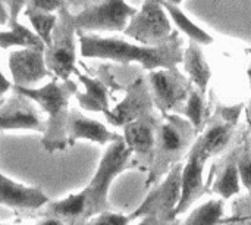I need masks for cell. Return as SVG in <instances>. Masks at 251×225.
Returning <instances> with one entry per match:
<instances>
[{
  "mask_svg": "<svg viewBox=\"0 0 251 225\" xmlns=\"http://www.w3.org/2000/svg\"><path fill=\"white\" fill-rule=\"evenodd\" d=\"M81 55L84 57L109 59L121 63H140L146 69H174L182 62V52L176 34L160 46H138L115 37L87 35L79 32Z\"/></svg>",
  "mask_w": 251,
  "mask_h": 225,
  "instance_id": "1",
  "label": "cell"
},
{
  "mask_svg": "<svg viewBox=\"0 0 251 225\" xmlns=\"http://www.w3.org/2000/svg\"><path fill=\"white\" fill-rule=\"evenodd\" d=\"M13 90L29 100L38 103L47 113L44 124V136L41 140L43 147L49 152L65 150L68 143V122H69V99L76 91V85L72 81L51 80L38 88L13 87Z\"/></svg>",
  "mask_w": 251,
  "mask_h": 225,
  "instance_id": "2",
  "label": "cell"
},
{
  "mask_svg": "<svg viewBox=\"0 0 251 225\" xmlns=\"http://www.w3.org/2000/svg\"><path fill=\"white\" fill-rule=\"evenodd\" d=\"M132 152L124 141V137L110 143L101 156L97 171L91 178L90 184L84 189L87 197V208L84 220L97 217L101 212H106L109 208L107 195L113 180L128 168Z\"/></svg>",
  "mask_w": 251,
  "mask_h": 225,
  "instance_id": "3",
  "label": "cell"
},
{
  "mask_svg": "<svg viewBox=\"0 0 251 225\" xmlns=\"http://www.w3.org/2000/svg\"><path fill=\"white\" fill-rule=\"evenodd\" d=\"M194 136L196 131L193 125L190 122H182L178 118H168V121L159 127L151 180L168 174L172 167L179 164V158L188 150Z\"/></svg>",
  "mask_w": 251,
  "mask_h": 225,
  "instance_id": "4",
  "label": "cell"
},
{
  "mask_svg": "<svg viewBox=\"0 0 251 225\" xmlns=\"http://www.w3.org/2000/svg\"><path fill=\"white\" fill-rule=\"evenodd\" d=\"M124 32L144 46H160L174 35L166 10L159 0H147L131 18Z\"/></svg>",
  "mask_w": 251,
  "mask_h": 225,
  "instance_id": "5",
  "label": "cell"
},
{
  "mask_svg": "<svg viewBox=\"0 0 251 225\" xmlns=\"http://www.w3.org/2000/svg\"><path fill=\"white\" fill-rule=\"evenodd\" d=\"M74 31L75 27L72 18L65 12V9L60 10L57 25L53 31L51 46L44 50L47 69L60 81H69L71 75L78 72L75 68L76 56Z\"/></svg>",
  "mask_w": 251,
  "mask_h": 225,
  "instance_id": "6",
  "label": "cell"
},
{
  "mask_svg": "<svg viewBox=\"0 0 251 225\" xmlns=\"http://www.w3.org/2000/svg\"><path fill=\"white\" fill-rule=\"evenodd\" d=\"M137 9L125 0H104L72 18L75 29L81 31H125Z\"/></svg>",
  "mask_w": 251,
  "mask_h": 225,
  "instance_id": "7",
  "label": "cell"
},
{
  "mask_svg": "<svg viewBox=\"0 0 251 225\" xmlns=\"http://www.w3.org/2000/svg\"><path fill=\"white\" fill-rule=\"evenodd\" d=\"M181 164L172 167L166 174V178L149 195L143 205L129 218L137 220L147 215H154L172 223L175 220V209L178 206L181 196Z\"/></svg>",
  "mask_w": 251,
  "mask_h": 225,
  "instance_id": "8",
  "label": "cell"
},
{
  "mask_svg": "<svg viewBox=\"0 0 251 225\" xmlns=\"http://www.w3.org/2000/svg\"><path fill=\"white\" fill-rule=\"evenodd\" d=\"M150 84L154 102L162 112L175 111L187 102L190 88L185 78L174 69H157L150 72Z\"/></svg>",
  "mask_w": 251,
  "mask_h": 225,
  "instance_id": "9",
  "label": "cell"
},
{
  "mask_svg": "<svg viewBox=\"0 0 251 225\" xmlns=\"http://www.w3.org/2000/svg\"><path fill=\"white\" fill-rule=\"evenodd\" d=\"M9 69L12 74V87L32 88L34 84L49 77L50 71L46 65L44 50L21 49L9 56Z\"/></svg>",
  "mask_w": 251,
  "mask_h": 225,
  "instance_id": "10",
  "label": "cell"
},
{
  "mask_svg": "<svg viewBox=\"0 0 251 225\" xmlns=\"http://www.w3.org/2000/svg\"><path fill=\"white\" fill-rule=\"evenodd\" d=\"M206 159L201 158V155L196 149H190L187 162L182 165L181 172V196L178 206L175 209V218L185 214L188 208L201 197V195L206 192L204 184V167Z\"/></svg>",
  "mask_w": 251,
  "mask_h": 225,
  "instance_id": "11",
  "label": "cell"
},
{
  "mask_svg": "<svg viewBox=\"0 0 251 225\" xmlns=\"http://www.w3.org/2000/svg\"><path fill=\"white\" fill-rule=\"evenodd\" d=\"M0 130H34L44 133V124L32 100L16 93L0 106Z\"/></svg>",
  "mask_w": 251,
  "mask_h": 225,
  "instance_id": "12",
  "label": "cell"
},
{
  "mask_svg": "<svg viewBox=\"0 0 251 225\" xmlns=\"http://www.w3.org/2000/svg\"><path fill=\"white\" fill-rule=\"evenodd\" d=\"M49 203L46 193L37 187H26L24 184L15 183L0 172V205L18 209V211H31L40 209Z\"/></svg>",
  "mask_w": 251,
  "mask_h": 225,
  "instance_id": "13",
  "label": "cell"
},
{
  "mask_svg": "<svg viewBox=\"0 0 251 225\" xmlns=\"http://www.w3.org/2000/svg\"><path fill=\"white\" fill-rule=\"evenodd\" d=\"M122 136L107 130L101 122L87 118L76 111L69 113L68 122V143L72 146L76 140H88L97 144H110Z\"/></svg>",
  "mask_w": 251,
  "mask_h": 225,
  "instance_id": "14",
  "label": "cell"
},
{
  "mask_svg": "<svg viewBox=\"0 0 251 225\" xmlns=\"http://www.w3.org/2000/svg\"><path fill=\"white\" fill-rule=\"evenodd\" d=\"M149 103L150 100L143 87V83L138 81L131 87L126 97L116 108L106 113V118L115 127H125L134 121L146 118Z\"/></svg>",
  "mask_w": 251,
  "mask_h": 225,
  "instance_id": "15",
  "label": "cell"
},
{
  "mask_svg": "<svg viewBox=\"0 0 251 225\" xmlns=\"http://www.w3.org/2000/svg\"><path fill=\"white\" fill-rule=\"evenodd\" d=\"M235 122L226 121L224 118L222 122H215L210 127H207L201 136L194 141L193 149H196L201 158L209 161L210 158L219 155L222 150L226 149L229 144L232 136H234Z\"/></svg>",
  "mask_w": 251,
  "mask_h": 225,
  "instance_id": "16",
  "label": "cell"
},
{
  "mask_svg": "<svg viewBox=\"0 0 251 225\" xmlns=\"http://www.w3.org/2000/svg\"><path fill=\"white\" fill-rule=\"evenodd\" d=\"M122 137L128 149L132 152V155L149 156L154 153L157 131L147 118L125 125Z\"/></svg>",
  "mask_w": 251,
  "mask_h": 225,
  "instance_id": "17",
  "label": "cell"
},
{
  "mask_svg": "<svg viewBox=\"0 0 251 225\" xmlns=\"http://www.w3.org/2000/svg\"><path fill=\"white\" fill-rule=\"evenodd\" d=\"M182 63H184V68L190 77V81L194 84V87L201 94H206L207 85H209V81L212 77V71L204 57L203 50L200 49V46L197 43L193 41L187 47V50L182 56Z\"/></svg>",
  "mask_w": 251,
  "mask_h": 225,
  "instance_id": "18",
  "label": "cell"
},
{
  "mask_svg": "<svg viewBox=\"0 0 251 225\" xmlns=\"http://www.w3.org/2000/svg\"><path fill=\"white\" fill-rule=\"evenodd\" d=\"M237 158H238V150L234 152L226 162L222 165L221 171L218 172L213 184H212V192L215 195L219 196V199L222 200H228L232 199L234 196L240 195L241 192V178H240V172H238V164H237Z\"/></svg>",
  "mask_w": 251,
  "mask_h": 225,
  "instance_id": "19",
  "label": "cell"
},
{
  "mask_svg": "<svg viewBox=\"0 0 251 225\" xmlns=\"http://www.w3.org/2000/svg\"><path fill=\"white\" fill-rule=\"evenodd\" d=\"M76 75L85 88L84 93H76V99H78L81 108L85 111H90V112H101L106 115L110 111L106 85L101 81H99L96 78H90L79 72H76Z\"/></svg>",
  "mask_w": 251,
  "mask_h": 225,
  "instance_id": "20",
  "label": "cell"
},
{
  "mask_svg": "<svg viewBox=\"0 0 251 225\" xmlns=\"http://www.w3.org/2000/svg\"><path fill=\"white\" fill-rule=\"evenodd\" d=\"M15 46L22 49L46 50V46L40 40V37L35 32H32L29 28L18 22H12L9 31H0V47L9 49Z\"/></svg>",
  "mask_w": 251,
  "mask_h": 225,
  "instance_id": "21",
  "label": "cell"
},
{
  "mask_svg": "<svg viewBox=\"0 0 251 225\" xmlns=\"http://www.w3.org/2000/svg\"><path fill=\"white\" fill-rule=\"evenodd\" d=\"M182 225H225V200H207L196 208Z\"/></svg>",
  "mask_w": 251,
  "mask_h": 225,
  "instance_id": "22",
  "label": "cell"
},
{
  "mask_svg": "<svg viewBox=\"0 0 251 225\" xmlns=\"http://www.w3.org/2000/svg\"><path fill=\"white\" fill-rule=\"evenodd\" d=\"M85 208H87V197L84 190L76 193V195H71L59 202H53L47 206L46 215L47 217H53V218H66V220H76V218H82L84 220V214H85Z\"/></svg>",
  "mask_w": 251,
  "mask_h": 225,
  "instance_id": "23",
  "label": "cell"
},
{
  "mask_svg": "<svg viewBox=\"0 0 251 225\" xmlns=\"http://www.w3.org/2000/svg\"><path fill=\"white\" fill-rule=\"evenodd\" d=\"M160 3H162V6H163V9L171 15V18H172V21L178 25V28H181L194 43H197V44H210L212 41H213V38L204 31V29H201L199 25H196L178 6H175V4H171V3H168V1H165V0H159Z\"/></svg>",
  "mask_w": 251,
  "mask_h": 225,
  "instance_id": "24",
  "label": "cell"
},
{
  "mask_svg": "<svg viewBox=\"0 0 251 225\" xmlns=\"http://www.w3.org/2000/svg\"><path fill=\"white\" fill-rule=\"evenodd\" d=\"M204 94H201L197 88L191 90L185 106L182 109L184 116L193 125L196 134H201L204 131L206 124V105H204Z\"/></svg>",
  "mask_w": 251,
  "mask_h": 225,
  "instance_id": "25",
  "label": "cell"
},
{
  "mask_svg": "<svg viewBox=\"0 0 251 225\" xmlns=\"http://www.w3.org/2000/svg\"><path fill=\"white\" fill-rule=\"evenodd\" d=\"M26 16L29 18L31 25L35 29V34L40 37V40L44 43L46 47L51 46L53 40V31L57 25L59 16L54 13H46V12H35V10H28L26 9Z\"/></svg>",
  "mask_w": 251,
  "mask_h": 225,
  "instance_id": "26",
  "label": "cell"
},
{
  "mask_svg": "<svg viewBox=\"0 0 251 225\" xmlns=\"http://www.w3.org/2000/svg\"><path fill=\"white\" fill-rule=\"evenodd\" d=\"M237 164H238V172H240L241 184L249 192H251V144L249 140H246L241 150H238Z\"/></svg>",
  "mask_w": 251,
  "mask_h": 225,
  "instance_id": "27",
  "label": "cell"
},
{
  "mask_svg": "<svg viewBox=\"0 0 251 225\" xmlns=\"http://www.w3.org/2000/svg\"><path fill=\"white\" fill-rule=\"evenodd\" d=\"M65 0H26L28 10L53 13L54 10H63Z\"/></svg>",
  "mask_w": 251,
  "mask_h": 225,
  "instance_id": "28",
  "label": "cell"
},
{
  "mask_svg": "<svg viewBox=\"0 0 251 225\" xmlns=\"http://www.w3.org/2000/svg\"><path fill=\"white\" fill-rule=\"evenodd\" d=\"M129 221H131L129 217L106 211L99 214L88 225H129Z\"/></svg>",
  "mask_w": 251,
  "mask_h": 225,
  "instance_id": "29",
  "label": "cell"
},
{
  "mask_svg": "<svg viewBox=\"0 0 251 225\" xmlns=\"http://www.w3.org/2000/svg\"><path fill=\"white\" fill-rule=\"evenodd\" d=\"M231 223L232 225H251V211H246V214L237 212L232 218L225 220V224Z\"/></svg>",
  "mask_w": 251,
  "mask_h": 225,
  "instance_id": "30",
  "label": "cell"
},
{
  "mask_svg": "<svg viewBox=\"0 0 251 225\" xmlns=\"http://www.w3.org/2000/svg\"><path fill=\"white\" fill-rule=\"evenodd\" d=\"M24 4H26V0H10V24L16 22L18 15Z\"/></svg>",
  "mask_w": 251,
  "mask_h": 225,
  "instance_id": "31",
  "label": "cell"
},
{
  "mask_svg": "<svg viewBox=\"0 0 251 225\" xmlns=\"http://www.w3.org/2000/svg\"><path fill=\"white\" fill-rule=\"evenodd\" d=\"M171 221H165L159 217H154V215H147V217H143L141 221L137 225H171Z\"/></svg>",
  "mask_w": 251,
  "mask_h": 225,
  "instance_id": "32",
  "label": "cell"
},
{
  "mask_svg": "<svg viewBox=\"0 0 251 225\" xmlns=\"http://www.w3.org/2000/svg\"><path fill=\"white\" fill-rule=\"evenodd\" d=\"M12 87V84H10V81L9 80H6V77L0 72V97L9 90Z\"/></svg>",
  "mask_w": 251,
  "mask_h": 225,
  "instance_id": "33",
  "label": "cell"
},
{
  "mask_svg": "<svg viewBox=\"0 0 251 225\" xmlns=\"http://www.w3.org/2000/svg\"><path fill=\"white\" fill-rule=\"evenodd\" d=\"M37 225H66L62 220H59V218H53V217H49V218H46V220H43V221H40Z\"/></svg>",
  "mask_w": 251,
  "mask_h": 225,
  "instance_id": "34",
  "label": "cell"
},
{
  "mask_svg": "<svg viewBox=\"0 0 251 225\" xmlns=\"http://www.w3.org/2000/svg\"><path fill=\"white\" fill-rule=\"evenodd\" d=\"M249 75H250V80H251V71L249 72ZM247 116H249V121L251 122V100H250V103H249V108H247Z\"/></svg>",
  "mask_w": 251,
  "mask_h": 225,
  "instance_id": "35",
  "label": "cell"
},
{
  "mask_svg": "<svg viewBox=\"0 0 251 225\" xmlns=\"http://www.w3.org/2000/svg\"><path fill=\"white\" fill-rule=\"evenodd\" d=\"M165 1H168V3H171V4H175V6H176V4L181 3L182 0H165Z\"/></svg>",
  "mask_w": 251,
  "mask_h": 225,
  "instance_id": "36",
  "label": "cell"
},
{
  "mask_svg": "<svg viewBox=\"0 0 251 225\" xmlns=\"http://www.w3.org/2000/svg\"><path fill=\"white\" fill-rule=\"evenodd\" d=\"M247 53H250V55H251V47H250V49H247Z\"/></svg>",
  "mask_w": 251,
  "mask_h": 225,
  "instance_id": "37",
  "label": "cell"
},
{
  "mask_svg": "<svg viewBox=\"0 0 251 225\" xmlns=\"http://www.w3.org/2000/svg\"><path fill=\"white\" fill-rule=\"evenodd\" d=\"M3 105V100H1V97H0V106Z\"/></svg>",
  "mask_w": 251,
  "mask_h": 225,
  "instance_id": "38",
  "label": "cell"
},
{
  "mask_svg": "<svg viewBox=\"0 0 251 225\" xmlns=\"http://www.w3.org/2000/svg\"><path fill=\"white\" fill-rule=\"evenodd\" d=\"M0 225H4V224H0Z\"/></svg>",
  "mask_w": 251,
  "mask_h": 225,
  "instance_id": "39",
  "label": "cell"
}]
</instances>
